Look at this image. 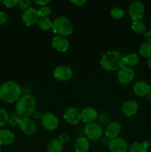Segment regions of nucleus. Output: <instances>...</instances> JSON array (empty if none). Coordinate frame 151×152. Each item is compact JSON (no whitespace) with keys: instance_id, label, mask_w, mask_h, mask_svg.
Masks as SVG:
<instances>
[{"instance_id":"nucleus-1","label":"nucleus","mask_w":151,"mask_h":152,"mask_svg":"<svg viewBox=\"0 0 151 152\" xmlns=\"http://www.w3.org/2000/svg\"><path fill=\"white\" fill-rule=\"evenodd\" d=\"M124 59V54L118 50L108 51L102 56L100 65L106 71H117L125 66Z\"/></svg>"},{"instance_id":"nucleus-2","label":"nucleus","mask_w":151,"mask_h":152,"mask_svg":"<svg viewBox=\"0 0 151 152\" xmlns=\"http://www.w3.org/2000/svg\"><path fill=\"white\" fill-rule=\"evenodd\" d=\"M22 88L14 81H7L0 86V99L7 103H13L20 98Z\"/></svg>"},{"instance_id":"nucleus-3","label":"nucleus","mask_w":151,"mask_h":152,"mask_svg":"<svg viewBox=\"0 0 151 152\" xmlns=\"http://www.w3.org/2000/svg\"><path fill=\"white\" fill-rule=\"evenodd\" d=\"M36 101L33 96L30 94H25L20 96L16 101L15 109L16 114L21 117H28L35 111Z\"/></svg>"},{"instance_id":"nucleus-4","label":"nucleus","mask_w":151,"mask_h":152,"mask_svg":"<svg viewBox=\"0 0 151 152\" xmlns=\"http://www.w3.org/2000/svg\"><path fill=\"white\" fill-rule=\"evenodd\" d=\"M52 30L55 34L65 37L73 33V25L65 16H58L53 20Z\"/></svg>"},{"instance_id":"nucleus-5","label":"nucleus","mask_w":151,"mask_h":152,"mask_svg":"<svg viewBox=\"0 0 151 152\" xmlns=\"http://www.w3.org/2000/svg\"><path fill=\"white\" fill-rule=\"evenodd\" d=\"M84 131L87 139L91 140H98L102 137L103 134L102 126L96 123L87 124L84 127Z\"/></svg>"},{"instance_id":"nucleus-6","label":"nucleus","mask_w":151,"mask_h":152,"mask_svg":"<svg viewBox=\"0 0 151 152\" xmlns=\"http://www.w3.org/2000/svg\"><path fill=\"white\" fill-rule=\"evenodd\" d=\"M41 122L43 127L47 131L56 130L59 126V119L55 114L50 112L43 114Z\"/></svg>"},{"instance_id":"nucleus-7","label":"nucleus","mask_w":151,"mask_h":152,"mask_svg":"<svg viewBox=\"0 0 151 152\" xmlns=\"http://www.w3.org/2000/svg\"><path fill=\"white\" fill-rule=\"evenodd\" d=\"M128 13L133 21L140 20L144 13V6L141 1H133L129 6Z\"/></svg>"},{"instance_id":"nucleus-8","label":"nucleus","mask_w":151,"mask_h":152,"mask_svg":"<svg viewBox=\"0 0 151 152\" xmlns=\"http://www.w3.org/2000/svg\"><path fill=\"white\" fill-rule=\"evenodd\" d=\"M18 126L24 134L29 135V136L34 134L36 132V125L35 122L32 119H30L29 117L21 118L19 120Z\"/></svg>"},{"instance_id":"nucleus-9","label":"nucleus","mask_w":151,"mask_h":152,"mask_svg":"<svg viewBox=\"0 0 151 152\" xmlns=\"http://www.w3.org/2000/svg\"><path fill=\"white\" fill-rule=\"evenodd\" d=\"M64 119L68 124L75 126L78 124L80 120H81V112L76 107H70L65 111Z\"/></svg>"},{"instance_id":"nucleus-10","label":"nucleus","mask_w":151,"mask_h":152,"mask_svg":"<svg viewBox=\"0 0 151 152\" xmlns=\"http://www.w3.org/2000/svg\"><path fill=\"white\" fill-rule=\"evenodd\" d=\"M108 148L110 152H127L128 144L123 138L116 137L109 141Z\"/></svg>"},{"instance_id":"nucleus-11","label":"nucleus","mask_w":151,"mask_h":152,"mask_svg":"<svg viewBox=\"0 0 151 152\" xmlns=\"http://www.w3.org/2000/svg\"><path fill=\"white\" fill-rule=\"evenodd\" d=\"M117 77H118V82L121 85H128L133 81L134 78V71L132 69V68L125 65L118 70Z\"/></svg>"},{"instance_id":"nucleus-12","label":"nucleus","mask_w":151,"mask_h":152,"mask_svg":"<svg viewBox=\"0 0 151 152\" xmlns=\"http://www.w3.org/2000/svg\"><path fill=\"white\" fill-rule=\"evenodd\" d=\"M39 19L38 10L30 7L23 12L22 16V20L26 26H32L36 23Z\"/></svg>"},{"instance_id":"nucleus-13","label":"nucleus","mask_w":151,"mask_h":152,"mask_svg":"<svg viewBox=\"0 0 151 152\" xmlns=\"http://www.w3.org/2000/svg\"><path fill=\"white\" fill-rule=\"evenodd\" d=\"M72 76V69L68 65H60L54 70V77L59 81H68Z\"/></svg>"},{"instance_id":"nucleus-14","label":"nucleus","mask_w":151,"mask_h":152,"mask_svg":"<svg viewBox=\"0 0 151 152\" xmlns=\"http://www.w3.org/2000/svg\"><path fill=\"white\" fill-rule=\"evenodd\" d=\"M51 44L53 48L59 52L67 51L70 48V42L68 39L59 35L52 39Z\"/></svg>"},{"instance_id":"nucleus-15","label":"nucleus","mask_w":151,"mask_h":152,"mask_svg":"<svg viewBox=\"0 0 151 152\" xmlns=\"http://www.w3.org/2000/svg\"><path fill=\"white\" fill-rule=\"evenodd\" d=\"M121 130V126L117 122H111L107 126L105 130V135L110 139H114L118 137Z\"/></svg>"},{"instance_id":"nucleus-16","label":"nucleus","mask_w":151,"mask_h":152,"mask_svg":"<svg viewBox=\"0 0 151 152\" xmlns=\"http://www.w3.org/2000/svg\"><path fill=\"white\" fill-rule=\"evenodd\" d=\"M139 105L135 100H128L124 102L121 106L122 113L127 117H131L137 113Z\"/></svg>"},{"instance_id":"nucleus-17","label":"nucleus","mask_w":151,"mask_h":152,"mask_svg":"<svg viewBox=\"0 0 151 152\" xmlns=\"http://www.w3.org/2000/svg\"><path fill=\"white\" fill-rule=\"evenodd\" d=\"M81 120L84 123L89 124V123H94L95 120L98 117V113L96 109L93 108H86L83 109V111L81 113Z\"/></svg>"},{"instance_id":"nucleus-18","label":"nucleus","mask_w":151,"mask_h":152,"mask_svg":"<svg viewBox=\"0 0 151 152\" xmlns=\"http://www.w3.org/2000/svg\"><path fill=\"white\" fill-rule=\"evenodd\" d=\"M150 85L144 81L137 82L133 86V92L139 96H147L150 92Z\"/></svg>"},{"instance_id":"nucleus-19","label":"nucleus","mask_w":151,"mask_h":152,"mask_svg":"<svg viewBox=\"0 0 151 152\" xmlns=\"http://www.w3.org/2000/svg\"><path fill=\"white\" fill-rule=\"evenodd\" d=\"M15 140L14 134L9 130H0V145H8Z\"/></svg>"},{"instance_id":"nucleus-20","label":"nucleus","mask_w":151,"mask_h":152,"mask_svg":"<svg viewBox=\"0 0 151 152\" xmlns=\"http://www.w3.org/2000/svg\"><path fill=\"white\" fill-rule=\"evenodd\" d=\"M76 152H87L90 148V142L85 137H80L75 142Z\"/></svg>"},{"instance_id":"nucleus-21","label":"nucleus","mask_w":151,"mask_h":152,"mask_svg":"<svg viewBox=\"0 0 151 152\" xmlns=\"http://www.w3.org/2000/svg\"><path fill=\"white\" fill-rule=\"evenodd\" d=\"M150 142L144 141V142H134L130 145L129 152H147V148L150 146Z\"/></svg>"},{"instance_id":"nucleus-22","label":"nucleus","mask_w":151,"mask_h":152,"mask_svg":"<svg viewBox=\"0 0 151 152\" xmlns=\"http://www.w3.org/2000/svg\"><path fill=\"white\" fill-rule=\"evenodd\" d=\"M124 65L127 67H135L139 64V57L136 53H129L127 56H124Z\"/></svg>"},{"instance_id":"nucleus-23","label":"nucleus","mask_w":151,"mask_h":152,"mask_svg":"<svg viewBox=\"0 0 151 152\" xmlns=\"http://www.w3.org/2000/svg\"><path fill=\"white\" fill-rule=\"evenodd\" d=\"M63 144L58 139L52 140L47 145V152H62Z\"/></svg>"},{"instance_id":"nucleus-24","label":"nucleus","mask_w":151,"mask_h":152,"mask_svg":"<svg viewBox=\"0 0 151 152\" xmlns=\"http://www.w3.org/2000/svg\"><path fill=\"white\" fill-rule=\"evenodd\" d=\"M37 25H38V28L41 30H42V31H50V29H52L53 22L50 21V19H49V18H39L38 22H37Z\"/></svg>"},{"instance_id":"nucleus-25","label":"nucleus","mask_w":151,"mask_h":152,"mask_svg":"<svg viewBox=\"0 0 151 152\" xmlns=\"http://www.w3.org/2000/svg\"><path fill=\"white\" fill-rule=\"evenodd\" d=\"M139 53L142 56L146 58H150L151 56V44L150 43L145 42L143 43L139 47Z\"/></svg>"},{"instance_id":"nucleus-26","label":"nucleus","mask_w":151,"mask_h":152,"mask_svg":"<svg viewBox=\"0 0 151 152\" xmlns=\"http://www.w3.org/2000/svg\"><path fill=\"white\" fill-rule=\"evenodd\" d=\"M132 28H133V31L138 34H145V32H146L145 25L140 20L133 21V24H132Z\"/></svg>"},{"instance_id":"nucleus-27","label":"nucleus","mask_w":151,"mask_h":152,"mask_svg":"<svg viewBox=\"0 0 151 152\" xmlns=\"http://www.w3.org/2000/svg\"><path fill=\"white\" fill-rule=\"evenodd\" d=\"M10 117H9L8 112L5 109L0 108V128L5 126L7 123Z\"/></svg>"},{"instance_id":"nucleus-28","label":"nucleus","mask_w":151,"mask_h":152,"mask_svg":"<svg viewBox=\"0 0 151 152\" xmlns=\"http://www.w3.org/2000/svg\"><path fill=\"white\" fill-rule=\"evenodd\" d=\"M38 10V16H39L40 18H43V17H47L48 18V16L51 14L52 13V10L49 6L44 5V6H41Z\"/></svg>"},{"instance_id":"nucleus-29","label":"nucleus","mask_w":151,"mask_h":152,"mask_svg":"<svg viewBox=\"0 0 151 152\" xmlns=\"http://www.w3.org/2000/svg\"><path fill=\"white\" fill-rule=\"evenodd\" d=\"M110 16L115 19H121L124 16V12L121 8L115 7L110 10Z\"/></svg>"},{"instance_id":"nucleus-30","label":"nucleus","mask_w":151,"mask_h":152,"mask_svg":"<svg viewBox=\"0 0 151 152\" xmlns=\"http://www.w3.org/2000/svg\"><path fill=\"white\" fill-rule=\"evenodd\" d=\"M31 4H32V1H30V0H19V1H18L17 5L19 6L21 10L25 11L28 9L30 8Z\"/></svg>"},{"instance_id":"nucleus-31","label":"nucleus","mask_w":151,"mask_h":152,"mask_svg":"<svg viewBox=\"0 0 151 152\" xmlns=\"http://www.w3.org/2000/svg\"><path fill=\"white\" fill-rule=\"evenodd\" d=\"M20 119H21V117H19V116H18L17 114H13V115H12L11 117L9 118L8 123H9V124H10V126L15 128V127H16V126H18V125H19V121Z\"/></svg>"},{"instance_id":"nucleus-32","label":"nucleus","mask_w":151,"mask_h":152,"mask_svg":"<svg viewBox=\"0 0 151 152\" xmlns=\"http://www.w3.org/2000/svg\"><path fill=\"white\" fill-rule=\"evenodd\" d=\"M58 140H59L62 144H65L67 143V142H69L70 136L65 133L61 134H59V137H58Z\"/></svg>"},{"instance_id":"nucleus-33","label":"nucleus","mask_w":151,"mask_h":152,"mask_svg":"<svg viewBox=\"0 0 151 152\" xmlns=\"http://www.w3.org/2000/svg\"><path fill=\"white\" fill-rule=\"evenodd\" d=\"M8 21V16L4 12L0 11V25H4Z\"/></svg>"},{"instance_id":"nucleus-34","label":"nucleus","mask_w":151,"mask_h":152,"mask_svg":"<svg viewBox=\"0 0 151 152\" xmlns=\"http://www.w3.org/2000/svg\"><path fill=\"white\" fill-rule=\"evenodd\" d=\"M2 2L7 7H13L18 4L17 0H4Z\"/></svg>"},{"instance_id":"nucleus-35","label":"nucleus","mask_w":151,"mask_h":152,"mask_svg":"<svg viewBox=\"0 0 151 152\" xmlns=\"http://www.w3.org/2000/svg\"><path fill=\"white\" fill-rule=\"evenodd\" d=\"M33 118L36 120H41V117H42L43 114H41L40 111H35L33 113Z\"/></svg>"},{"instance_id":"nucleus-36","label":"nucleus","mask_w":151,"mask_h":152,"mask_svg":"<svg viewBox=\"0 0 151 152\" xmlns=\"http://www.w3.org/2000/svg\"><path fill=\"white\" fill-rule=\"evenodd\" d=\"M70 2L77 6H82L83 4L87 2V1H85V0H72V1H70Z\"/></svg>"},{"instance_id":"nucleus-37","label":"nucleus","mask_w":151,"mask_h":152,"mask_svg":"<svg viewBox=\"0 0 151 152\" xmlns=\"http://www.w3.org/2000/svg\"><path fill=\"white\" fill-rule=\"evenodd\" d=\"M144 39L147 43H150L151 44V31H146L144 34Z\"/></svg>"},{"instance_id":"nucleus-38","label":"nucleus","mask_w":151,"mask_h":152,"mask_svg":"<svg viewBox=\"0 0 151 152\" xmlns=\"http://www.w3.org/2000/svg\"><path fill=\"white\" fill-rule=\"evenodd\" d=\"M50 2V1H48V0H40V1H34V3L35 4H38V5L40 6H44V5H47V4H48V3Z\"/></svg>"},{"instance_id":"nucleus-39","label":"nucleus","mask_w":151,"mask_h":152,"mask_svg":"<svg viewBox=\"0 0 151 152\" xmlns=\"http://www.w3.org/2000/svg\"><path fill=\"white\" fill-rule=\"evenodd\" d=\"M147 65L151 68V56L147 59Z\"/></svg>"},{"instance_id":"nucleus-40","label":"nucleus","mask_w":151,"mask_h":152,"mask_svg":"<svg viewBox=\"0 0 151 152\" xmlns=\"http://www.w3.org/2000/svg\"><path fill=\"white\" fill-rule=\"evenodd\" d=\"M146 96H147V99H148V100H149L150 102H151V91L150 92V93L148 94Z\"/></svg>"},{"instance_id":"nucleus-41","label":"nucleus","mask_w":151,"mask_h":152,"mask_svg":"<svg viewBox=\"0 0 151 152\" xmlns=\"http://www.w3.org/2000/svg\"><path fill=\"white\" fill-rule=\"evenodd\" d=\"M0 151H1V145H0Z\"/></svg>"},{"instance_id":"nucleus-42","label":"nucleus","mask_w":151,"mask_h":152,"mask_svg":"<svg viewBox=\"0 0 151 152\" xmlns=\"http://www.w3.org/2000/svg\"><path fill=\"white\" fill-rule=\"evenodd\" d=\"M1 2H2V1H1V0H0V3H1Z\"/></svg>"}]
</instances>
